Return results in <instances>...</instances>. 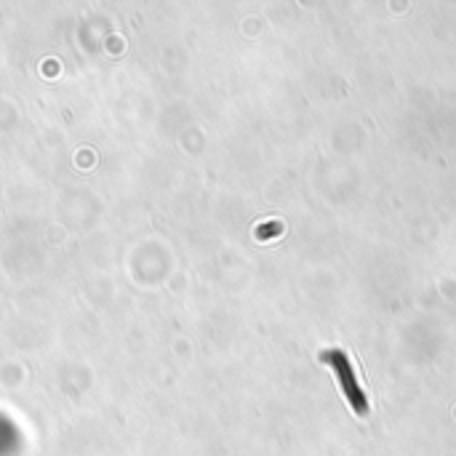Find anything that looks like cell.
<instances>
[{
    "instance_id": "1",
    "label": "cell",
    "mask_w": 456,
    "mask_h": 456,
    "mask_svg": "<svg viewBox=\"0 0 456 456\" xmlns=\"http://www.w3.org/2000/svg\"><path fill=\"white\" fill-rule=\"evenodd\" d=\"M320 361L336 374V382H339V387L345 393L349 409L365 416L368 414V400H365V393H363L358 377H355V368H352V361L347 358V352H342V349H326V352H320Z\"/></svg>"
}]
</instances>
